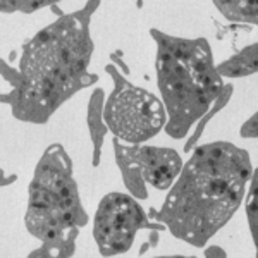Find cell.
<instances>
[{"label": "cell", "instance_id": "5", "mask_svg": "<svg viewBox=\"0 0 258 258\" xmlns=\"http://www.w3.org/2000/svg\"><path fill=\"white\" fill-rule=\"evenodd\" d=\"M105 120L119 138L140 143L159 133L165 112L153 95L124 83L107 102Z\"/></svg>", "mask_w": 258, "mask_h": 258}, {"label": "cell", "instance_id": "6", "mask_svg": "<svg viewBox=\"0 0 258 258\" xmlns=\"http://www.w3.org/2000/svg\"><path fill=\"white\" fill-rule=\"evenodd\" d=\"M143 224L140 207L126 195H109L98 207L95 238L103 255H117L133 244L136 231Z\"/></svg>", "mask_w": 258, "mask_h": 258}, {"label": "cell", "instance_id": "2", "mask_svg": "<svg viewBox=\"0 0 258 258\" xmlns=\"http://www.w3.org/2000/svg\"><path fill=\"white\" fill-rule=\"evenodd\" d=\"M91 47L83 24L74 16L47 28L24 48L21 105L28 114L48 117L83 76Z\"/></svg>", "mask_w": 258, "mask_h": 258}, {"label": "cell", "instance_id": "7", "mask_svg": "<svg viewBox=\"0 0 258 258\" xmlns=\"http://www.w3.org/2000/svg\"><path fill=\"white\" fill-rule=\"evenodd\" d=\"M119 160L127 162V167L124 165V172H131V170H138L150 184L155 188H169L172 184L174 177L181 170V160H179L177 153L172 150L165 148H124L117 145Z\"/></svg>", "mask_w": 258, "mask_h": 258}, {"label": "cell", "instance_id": "9", "mask_svg": "<svg viewBox=\"0 0 258 258\" xmlns=\"http://www.w3.org/2000/svg\"><path fill=\"white\" fill-rule=\"evenodd\" d=\"M227 18L234 21H256L255 2H215Z\"/></svg>", "mask_w": 258, "mask_h": 258}, {"label": "cell", "instance_id": "3", "mask_svg": "<svg viewBox=\"0 0 258 258\" xmlns=\"http://www.w3.org/2000/svg\"><path fill=\"white\" fill-rule=\"evenodd\" d=\"M159 83L172 115L169 135L182 136L217 98L222 83L214 71L212 55L203 40L165 38L159 50Z\"/></svg>", "mask_w": 258, "mask_h": 258}, {"label": "cell", "instance_id": "8", "mask_svg": "<svg viewBox=\"0 0 258 258\" xmlns=\"http://www.w3.org/2000/svg\"><path fill=\"white\" fill-rule=\"evenodd\" d=\"M256 71V47H249L244 50L239 57L231 59V62L222 64L219 68V74H227V76H244Z\"/></svg>", "mask_w": 258, "mask_h": 258}, {"label": "cell", "instance_id": "4", "mask_svg": "<svg viewBox=\"0 0 258 258\" xmlns=\"http://www.w3.org/2000/svg\"><path fill=\"white\" fill-rule=\"evenodd\" d=\"M80 217L83 214L71 162L64 150L53 145L40 162L31 182L28 229L55 255H71Z\"/></svg>", "mask_w": 258, "mask_h": 258}, {"label": "cell", "instance_id": "1", "mask_svg": "<svg viewBox=\"0 0 258 258\" xmlns=\"http://www.w3.org/2000/svg\"><path fill=\"white\" fill-rule=\"evenodd\" d=\"M249 174L246 152L232 145L214 143L197 150L160 219L176 236L200 246L238 209Z\"/></svg>", "mask_w": 258, "mask_h": 258}]
</instances>
